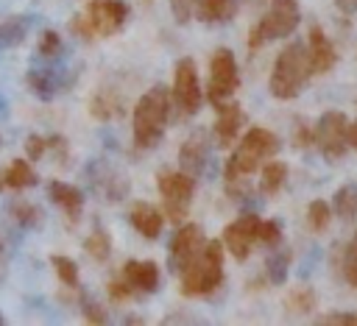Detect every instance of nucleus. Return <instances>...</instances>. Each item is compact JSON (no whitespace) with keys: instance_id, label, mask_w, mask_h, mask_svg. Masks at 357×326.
<instances>
[{"instance_id":"42","label":"nucleus","mask_w":357,"mask_h":326,"mask_svg":"<svg viewBox=\"0 0 357 326\" xmlns=\"http://www.w3.org/2000/svg\"><path fill=\"white\" fill-rule=\"evenodd\" d=\"M349 145L357 150V120H354V123H349Z\"/></svg>"},{"instance_id":"9","label":"nucleus","mask_w":357,"mask_h":326,"mask_svg":"<svg viewBox=\"0 0 357 326\" xmlns=\"http://www.w3.org/2000/svg\"><path fill=\"white\" fill-rule=\"evenodd\" d=\"M173 103L178 106V111L184 117H192L198 114L201 109V81H198V67L195 61L187 56V59H178L176 61V70H173Z\"/></svg>"},{"instance_id":"3","label":"nucleus","mask_w":357,"mask_h":326,"mask_svg":"<svg viewBox=\"0 0 357 326\" xmlns=\"http://www.w3.org/2000/svg\"><path fill=\"white\" fill-rule=\"evenodd\" d=\"M279 150V137L268 128H251L243 134V139L237 142L234 153L226 162V184L231 181H245L251 173H257V167L262 162H268L273 153Z\"/></svg>"},{"instance_id":"1","label":"nucleus","mask_w":357,"mask_h":326,"mask_svg":"<svg viewBox=\"0 0 357 326\" xmlns=\"http://www.w3.org/2000/svg\"><path fill=\"white\" fill-rule=\"evenodd\" d=\"M170 103H173V95H167V89L159 86V84L151 86L137 100L134 120H131V134H134V145L139 150H148L162 139L167 117H170Z\"/></svg>"},{"instance_id":"21","label":"nucleus","mask_w":357,"mask_h":326,"mask_svg":"<svg viewBox=\"0 0 357 326\" xmlns=\"http://www.w3.org/2000/svg\"><path fill=\"white\" fill-rule=\"evenodd\" d=\"M315 306H318V295H315V290H312L310 284H298V287L290 290L287 298H284V309H287L290 315H296V318L310 315Z\"/></svg>"},{"instance_id":"40","label":"nucleus","mask_w":357,"mask_h":326,"mask_svg":"<svg viewBox=\"0 0 357 326\" xmlns=\"http://www.w3.org/2000/svg\"><path fill=\"white\" fill-rule=\"evenodd\" d=\"M293 139H296V148H304L307 142H312V131L298 120V123H296V128H293Z\"/></svg>"},{"instance_id":"33","label":"nucleus","mask_w":357,"mask_h":326,"mask_svg":"<svg viewBox=\"0 0 357 326\" xmlns=\"http://www.w3.org/2000/svg\"><path fill=\"white\" fill-rule=\"evenodd\" d=\"M36 53L42 59H56L61 53V36L56 31H42L39 33V42H36Z\"/></svg>"},{"instance_id":"26","label":"nucleus","mask_w":357,"mask_h":326,"mask_svg":"<svg viewBox=\"0 0 357 326\" xmlns=\"http://www.w3.org/2000/svg\"><path fill=\"white\" fill-rule=\"evenodd\" d=\"M28 33V20L25 17H3L0 20V45L11 47V45H20Z\"/></svg>"},{"instance_id":"14","label":"nucleus","mask_w":357,"mask_h":326,"mask_svg":"<svg viewBox=\"0 0 357 326\" xmlns=\"http://www.w3.org/2000/svg\"><path fill=\"white\" fill-rule=\"evenodd\" d=\"M134 293H153L159 287V267L151 259H128L120 273Z\"/></svg>"},{"instance_id":"16","label":"nucleus","mask_w":357,"mask_h":326,"mask_svg":"<svg viewBox=\"0 0 357 326\" xmlns=\"http://www.w3.org/2000/svg\"><path fill=\"white\" fill-rule=\"evenodd\" d=\"M128 220H131L134 231L142 234L145 240H156V237L162 234V226H165L162 209H156V206L148 203V201H137V203L131 206V212H128Z\"/></svg>"},{"instance_id":"25","label":"nucleus","mask_w":357,"mask_h":326,"mask_svg":"<svg viewBox=\"0 0 357 326\" xmlns=\"http://www.w3.org/2000/svg\"><path fill=\"white\" fill-rule=\"evenodd\" d=\"M332 212L343 220H351L357 215V184H343L337 192H335V201H332Z\"/></svg>"},{"instance_id":"20","label":"nucleus","mask_w":357,"mask_h":326,"mask_svg":"<svg viewBox=\"0 0 357 326\" xmlns=\"http://www.w3.org/2000/svg\"><path fill=\"white\" fill-rule=\"evenodd\" d=\"M36 184V173L28 159H14L8 167H3V187L8 189H25Z\"/></svg>"},{"instance_id":"2","label":"nucleus","mask_w":357,"mask_h":326,"mask_svg":"<svg viewBox=\"0 0 357 326\" xmlns=\"http://www.w3.org/2000/svg\"><path fill=\"white\" fill-rule=\"evenodd\" d=\"M310 53L307 42H290L279 50L271 67V95L279 100H293L310 81Z\"/></svg>"},{"instance_id":"27","label":"nucleus","mask_w":357,"mask_h":326,"mask_svg":"<svg viewBox=\"0 0 357 326\" xmlns=\"http://www.w3.org/2000/svg\"><path fill=\"white\" fill-rule=\"evenodd\" d=\"M8 215H11V220H14L17 226H22V228H33V226L42 223L39 206H33V203H28V201H14V203L8 206Z\"/></svg>"},{"instance_id":"6","label":"nucleus","mask_w":357,"mask_h":326,"mask_svg":"<svg viewBox=\"0 0 357 326\" xmlns=\"http://www.w3.org/2000/svg\"><path fill=\"white\" fill-rule=\"evenodd\" d=\"M156 187L162 195V215L176 226L184 223L195 195V178L184 170H162L156 176Z\"/></svg>"},{"instance_id":"8","label":"nucleus","mask_w":357,"mask_h":326,"mask_svg":"<svg viewBox=\"0 0 357 326\" xmlns=\"http://www.w3.org/2000/svg\"><path fill=\"white\" fill-rule=\"evenodd\" d=\"M312 142L326 159H340L349 148V117L337 109L324 111L312 128Z\"/></svg>"},{"instance_id":"18","label":"nucleus","mask_w":357,"mask_h":326,"mask_svg":"<svg viewBox=\"0 0 357 326\" xmlns=\"http://www.w3.org/2000/svg\"><path fill=\"white\" fill-rule=\"evenodd\" d=\"M47 198L64 212V217L70 223H75L81 217V209H84V192L67 181H50L47 184Z\"/></svg>"},{"instance_id":"32","label":"nucleus","mask_w":357,"mask_h":326,"mask_svg":"<svg viewBox=\"0 0 357 326\" xmlns=\"http://www.w3.org/2000/svg\"><path fill=\"white\" fill-rule=\"evenodd\" d=\"M89 111H92V117H98V120H109V117L120 114L123 106H120V100H114V98L98 92V95L92 98V103H89Z\"/></svg>"},{"instance_id":"29","label":"nucleus","mask_w":357,"mask_h":326,"mask_svg":"<svg viewBox=\"0 0 357 326\" xmlns=\"http://www.w3.org/2000/svg\"><path fill=\"white\" fill-rule=\"evenodd\" d=\"M329 220H332V203H326L324 198L310 201V206H307V223H310V228L312 231H326Z\"/></svg>"},{"instance_id":"23","label":"nucleus","mask_w":357,"mask_h":326,"mask_svg":"<svg viewBox=\"0 0 357 326\" xmlns=\"http://www.w3.org/2000/svg\"><path fill=\"white\" fill-rule=\"evenodd\" d=\"M284 184H287V164H284V162H276V159L265 162V164H262V173H259V187H262V192L276 195Z\"/></svg>"},{"instance_id":"41","label":"nucleus","mask_w":357,"mask_h":326,"mask_svg":"<svg viewBox=\"0 0 357 326\" xmlns=\"http://www.w3.org/2000/svg\"><path fill=\"white\" fill-rule=\"evenodd\" d=\"M335 6L343 14H357V0H335Z\"/></svg>"},{"instance_id":"24","label":"nucleus","mask_w":357,"mask_h":326,"mask_svg":"<svg viewBox=\"0 0 357 326\" xmlns=\"http://www.w3.org/2000/svg\"><path fill=\"white\" fill-rule=\"evenodd\" d=\"M84 251H86L95 262L109 259V254H112V237H109V231H106L103 226H95L92 234L84 240Z\"/></svg>"},{"instance_id":"11","label":"nucleus","mask_w":357,"mask_h":326,"mask_svg":"<svg viewBox=\"0 0 357 326\" xmlns=\"http://www.w3.org/2000/svg\"><path fill=\"white\" fill-rule=\"evenodd\" d=\"M204 242H206V237H204V228L198 223H178V228H176V234L170 240V251H167L170 270L173 273H181L198 256V251L204 248Z\"/></svg>"},{"instance_id":"36","label":"nucleus","mask_w":357,"mask_h":326,"mask_svg":"<svg viewBox=\"0 0 357 326\" xmlns=\"http://www.w3.org/2000/svg\"><path fill=\"white\" fill-rule=\"evenodd\" d=\"M45 153H47V137L31 134V137L25 139V156H28V162H39Z\"/></svg>"},{"instance_id":"34","label":"nucleus","mask_w":357,"mask_h":326,"mask_svg":"<svg viewBox=\"0 0 357 326\" xmlns=\"http://www.w3.org/2000/svg\"><path fill=\"white\" fill-rule=\"evenodd\" d=\"M282 240V223L279 220H259L257 245H279Z\"/></svg>"},{"instance_id":"43","label":"nucleus","mask_w":357,"mask_h":326,"mask_svg":"<svg viewBox=\"0 0 357 326\" xmlns=\"http://www.w3.org/2000/svg\"><path fill=\"white\" fill-rule=\"evenodd\" d=\"M0 187H3V170H0Z\"/></svg>"},{"instance_id":"19","label":"nucleus","mask_w":357,"mask_h":326,"mask_svg":"<svg viewBox=\"0 0 357 326\" xmlns=\"http://www.w3.org/2000/svg\"><path fill=\"white\" fill-rule=\"evenodd\" d=\"M198 20L206 25H218V22H229L237 14V0H198L195 8Z\"/></svg>"},{"instance_id":"5","label":"nucleus","mask_w":357,"mask_h":326,"mask_svg":"<svg viewBox=\"0 0 357 326\" xmlns=\"http://www.w3.org/2000/svg\"><path fill=\"white\" fill-rule=\"evenodd\" d=\"M298 20H301V11H298L296 0H271L268 11L262 14V20L251 28L248 47L257 50V47H262V45H268L273 39L290 36L298 28Z\"/></svg>"},{"instance_id":"37","label":"nucleus","mask_w":357,"mask_h":326,"mask_svg":"<svg viewBox=\"0 0 357 326\" xmlns=\"http://www.w3.org/2000/svg\"><path fill=\"white\" fill-rule=\"evenodd\" d=\"M81 312H84V318H86L89 323H106V312H103L100 304L92 301L89 295H81Z\"/></svg>"},{"instance_id":"17","label":"nucleus","mask_w":357,"mask_h":326,"mask_svg":"<svg viewBox=\"0 0 357 326\" xmlns=\"http://www.w3.org/2000/svg\"><path fill=\"white\" fill-rule=\"evenodd\" d=\"M243 125V109L234 100H223L218 103V120H215V139L220 142V148H229Z\"/></svg>"},{"instance_id":"39","label":"nucleus","mask_w":357,"mask_h":326,"mask_svg":"<svg viewBox=\"0 0 357 326\" xmlns=\"http://www.w3.org/2000/svg\"><path fill=\"white\" fill-rule=\"evenodd\" d=\"M131 293H134V290L128 287V281H126L123 276H117V279H112V281H109V295H112L114 301H126Z\"/></svg>"},{"instance_id":"38","label":"nucleus","mask_w":357,"mask_h":326,"mask_svg":"<svg viewBox=\"0 0 357 326\" xmlns=\"http://www.w3.org/2000/svg\"><path fill=\"white\" fill-rule=\"evenodd\" d=\"M321 323H329V326H357V312H326L321 318Z\"/></svg>"},{"instance_id":"13","label":"nucleus","mask_w":357,"mask_h":326,"mask_svg":"<svg viewBox=\"0 0 357 326\" xmlns=\"http://www.w3.org/2000/svg\"><path fill=\"white\" fill-rule=\"evenodd\" d=\"M307 53H310L312 75H324V72H329V70L337 64V50H335V45H332V39H329L318 25L310 28V36H307Z\"/></svg>"},{"instance_id":"31","label":"nucleus","mask_w":357,"mask_h":326,"mask_svg":"<svg viewBox=\"0 0 357 326\" xmlns=\"http://www.w3.org/2000/svg\"><path fill=\"white\" fill-rule=\"evenodd\" d=\"M50 262H53L56 279H61V284H67V287H78V265H75L70 256H64V254H53Z\"/></svg>"},{"instance_id":"12","label":"nucleus","mask_w":357,"mask_h":326,"mask_svg":"<svg viewBox=\"0 0 357 326\" xmlns=\"http://www.w3.org/2000/svg\"><path fill=\"white\" fill-rule=\"evenodd\" d=\"M259 220L257 215H240L237 220H231L226 228H223V248L237 259V262H245L251 248L257 245V231H259Z\"/></svg>"},{"instance_id":"4","label":"nucleus","mask_w":357,"mask_h":326,"mask_svg":"<svg viewBox=\"0 0 357 326\" xmlns=\"http://www.w3.org/2000/svg\"><path fill=\"white\" fill-rule=\"evenodd\" d=\"M181 276V295H212L223 281V242L212 240L204 242L198 256L178 273Z\"/></svg>"},{"instance_id":"35","label":"nucleus","mask_w":357,"mask_h":326,"mask_svg":"<svg viewBox=\"0 0 357 326\" xmlns=\"http://www.w3.org/2000/svg\"><path fill=\"white\" fill-rule=\"evenodd\" d=\"M195 8H198V0H170L173 20H176L178 25H187L190 17H195Z\"/></svg>"},{"instance_id":"10","label":"nucleus","mask_w":357,"mask_h":326,"mask_svg":"<svg viewBox=\"0 0 357 326\" xmlns=\"http://www.w3.org/2000/svg\"><path fill=\"white\" fill-rule=\"evenodd\" d=\"M92 36H114L128 20L126 0H92L84 11Z\"/></svg>"},{"instance_id":"22","label":"nucleus","mask_w":357,"mask_h":326,"mask_svg":"<svg viewBox=\"0 0 357 326\" xmlns=\"http://www.w3.org/2000/svg\"><path fill=\"white\" fill-rule=\"evenodd\" d=\"M25 81H28V89H31L36 98H42V100H50V98L61 89L59 75H56L53 70H31V72L25 75Z\"/></svg>"},{"instance_id":"44","label":"nucleus","mask_w":357,"mask_h":326,"mask_svg":"<svg viewBox=\"0 0 357 326\" xmlns=\"http://www.w3.org/2000/svg\"><path fill=\"white\" fill-rule=\"evenodd\" d=\"M259 3H262V0H259ZM268 3H271V0H268Z\"/></svg>"},{"instance_id":"15","label":"nucleus","mask_w":357,"mask_h":326,"mask_svg":"<svg viewBox=\"0 0 357 326\" xmlns=\"http://www.w3.org/2000/svg\"><path fill=\"white\" fill-rule=\"evenodd\" d=\"M206 153H209V145H206V134L204 131H195L192 137L184 139L181 150H178V170L190 173L192 178L201 176L204 164H206Z\"/></svg>"},{"instance_id":"28","label":"nucleus","mask_w":357,"mask_h":326,"mask_svg":"<svg viewBox=\"0 0 357 326\" xmlns=\"http://www.w3.org/2000/svg\"><path fill=\"white\" fill-rule=\"evenodd\" d=\"M290 251H273L265 262V273H268V281L271 284H282L287 279V270H290Z\"/></svg>"},{"instance_id":"7","label":"nucleus","mask_w":357,"mask_h":326,"mask_svg":"<svg viewBox=\"0 0 357 326\" xmlns=\"http://www.w3.org/2000/svg\"><path fill=\"white\" fill-rule=\"evenodd\" d=\"M237 86H240V72H237L234 53H231L229 47H218V50L212 53V59H209L206 95H209V100L218 106V103L229 100Z\"/></svg>"},{"instance_id":"30","label":"nucleus","mask_w":357,"mask_h":326,"mask_svg":"<svg viewBox=\"0 0 357 326\" xmlns=\"http://www.w3.org/2000/svg\"><path fill=\"white\" fill-rule=\"evenodd\" d=\"M340 276L349 287L357 290V231L351 234L346 251H343V259H340Z\"/></svg>"}]
</instances>
